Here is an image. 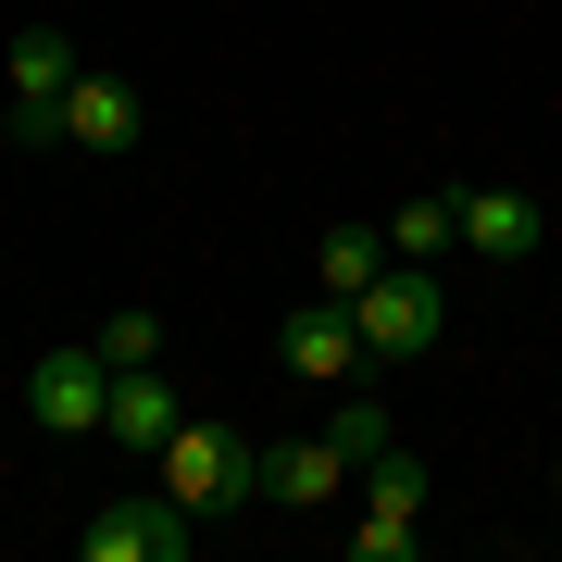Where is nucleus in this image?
<instances>
[{
  "instance_id": "f257e3e1",
  "label": "nucleus",
  "mask_w": 562,
  "mask_h": 562,
  "mask_svg": "<svg viewBox=\"0 0 562 562\" xmlns=\"http://www.w3.org/2000/svg\"><path fill=\"white\" fill-rule=\"evenodd\" d=\"M162 487H176L188 513H238V501H262V450L238 425H176V438H162Z\"/></svg>"
},
{
  "instance_id": "f03ea898",
  "label": "nucleus",
  "mask_w": 562,
  "mask_h": 562,
  "mask_svg": "<svg viewBox=\"0 0 562 562\" xmlns=\"http://www.w3.org/2000/svg\"><path fill=\"white\" fill-rule=\"evenodd\" d=\"M350 313H362V350H375V362H425L438 325H450V288H438V262H387Z\"/></svg>"
},
{
  "instance_id": "7ed1b4c3",
  "label": "nucleus",
  "mask_w": 562,
  "mask_h": 562,
  "mask_svg": "<svg viewBox=\"0 0 562 562\" xmlns=\"http://www.w3.org/2000/svg\"><path fill=\"white\" fill-rule=\"evenodd\" d=\"M25 413H38L50 438H101V425H113V362L88 350V338L38 350V362H25Z\"/></svg>"
},
{
  "instance_id": "20e7f679",
  "label": "nucleus",
  "mask_w": 562,
  "mask_h": 562,
  "mask_svg": "<svg viewBox=\"0 0 562 562\" xmlns=\"http://www.w3.org/2000/svg\"><path fill=\"white\" fill-rule=\"evenodd\" d=\"M76 76H88V63H76L63 25H25V38H13L0 88H13V138H25V150H63V88H76Z\"/></svg>"
},
{
  "instance_id": "39448f33",
  "label": "nucleus",
  "mask_w": 562,
  "mask_h": 562,
  "mask_svg": "<svg viewBox=\"0 0 562 562\" xmlns=\"http://www.w3.org/2000/svg\"><path fill=\"white\" fill-rule=\"evenodd\" d=\"M188 538H201V525H188L176 487H162V501H101V513L76 525L88 562H188Z\"/></svg>"
},
{
  "instance_id": "423d86ee",
  "label": "nucleus",
  "mask_w": 562,
  "mask_h": 562,
  "mask_svg": "<svg viewBox=\"0 0 562 562\" xmlns=\"http://www.w3.org/2000/svg\"><path fill=\"white\" fill-rule=\"evenodd\" d=\"M276 362H288L301 387H350L375 350H362V313H350V301H301V313L276 325Z\"/></svg>"
},
{
  "instance_id": "0eeeda50",
  "label": "nucleus",
  "mask_w": 562,
  "mask_h": 562,
  "mask_svg": "<svg viewBox=\"0 0 562 562\" xmlns=\"http://www.w3.org/2000/svg\"><path fill=\"white\" fill-rule=\"evenodd\" d=\"M338 487H350V462H338V438H288V450H262V501L276 513H338Z\"/></svg>"
},
{
  "instance_id": "6e6552de",
  "label": "nucleus",
  "mask_w": 562,
  "mask_h": 562,
  "mask_svg": "<svg viewBox=\"0 0 562 562\" xmlns=\"http://www.w3.org/2000/svg\"><path fill=\"white\" fill-rule=\"evenodd\" d=\"M450 213H462V250H475V262H525V250L550 238V213L525 201V188H462Z\"/></svg>"
},
{
  "instance_id": "1a4fd4ad",
  "label": "nucleus",
  "mask_w": 562,
  "mask_h": 562,
  "mask_svg": "<svg viewBox=\"0 0 562 562\" xmlns=\"http://www.w3.org/2000/svg\"><path fill=\"white\" fill-rule=\"evenodd\" d=\"M63 150H138V88H125V76H76V88H63Z\"/></svg>"
},
{
  "instance_id": "9d476101",
  "label": "nucleus",
  "mask_w": 562,
  "mask_h": 562,
  "mask_svg": "<svg viewBox=\"0 0 562 562\" xmlns=\"http://www.w3.org/2000/svg\"><path fill=\"white\" fill-rule=\"evenodd\" d=\"M176 387H162V362H125V375H113V425H101V438L113 450H138V462H162V438H176Z\"/></svg>"
},
{
  "instance_id": "9b49d317",
  "label": "nucleus",
  "mask_w": 562,
  "mask_h": 562,
  "mask_svg": "<svg viewBox=\"0 0 562 562\" xmlns=\"http://www.w3.org/2000/svg\"><path fill=\"white\" fill-rule=\"evenodd\" d=\"M387 262H401V250H387V225H338V238H325V301H362Z\"/></svg>"
},
{
  "instance_id": "f8f14e48",
  "label": "nucleus",
  "mask_w": 562,
  "mask_h": 562,
  "mask_svg": "<svg viewBox=\"0 0 562 562\" xmlns=\"http://www.w3.org/2000/svg\"><path fill=\"white\" fill-rule=\"evenodd\" d=\"M387 250H401V262H450V250H462V213L425 188V201H401V213H387Z\"/></svg>"
},
{
  "instance_id": "ddd939ff",
  "label": "nucleus",
  "mask_w": 562,
  "mask_h": 562,
  "mask_svg": "<svg viewBox=\"0 0 562 562\" xmlns=\"http://www.w3.org/2000/svg\"><path fill=\"white\" fill-rule=\"evenodd\" d=\"M325 438H338V462L362 475V462H387V450H401V413H387V401H338V413H325Z\"/></svg>"
},
{
  "instance_id": "4468645a",
  "label": "nucleus",
  "mask_w": 562,
  "mask_h": 562,
  "mask_svg": "<svg viewBox=\"0 0 562 562\" xmlns=\"http://www.w3.org/2000/svg\"><path fill=\"white\" fill-rule=\"evenodd\" d=\"M425 550V513H375L362 501V525H350V562H413Z\"/></svg>"
},
{
  "instance_id": "2eb2a0df",
  "label": "nucleus",
  "mask_w": 562,
  "mask_h": 562,
  "mask_svg": "<svg viewBox=\"0 0 562 562\" xmlns=\"http://www.w3.org/2000/svg\"><path fill=\"white\" fill-rule=\"evenodd\" d=\"M88 350H101L113 375H125V362H162V313H101V325H88Z\"/></svg>"
},
{
  "instance_id": "dca6fc26",
  "label": "nucleus",
  "mask_w": 562,
  "mask_h": 562,
  "mask_svg": "<svg viewBox=\"0 0 562 562\" xmlns=\"http://www.w3.org/2000/svg\"><path fill=\"white\" fill-rule=\"evenodd\" d=\"M362 501H375V513H425V462H413V450L362 462Z\"/></svg>"
}]
</instances>
